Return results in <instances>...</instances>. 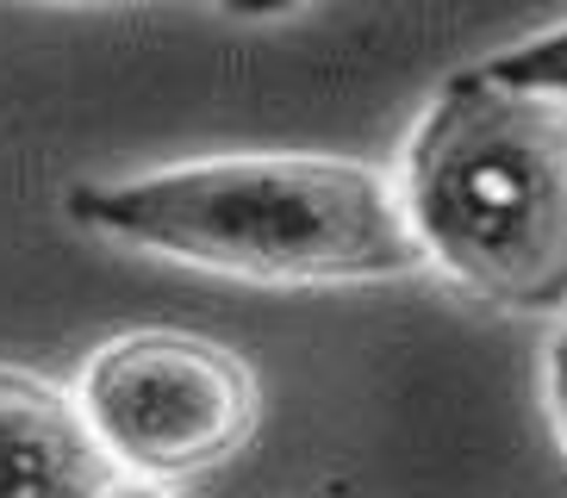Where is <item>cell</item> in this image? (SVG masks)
I'll list each match as a JSON object with an SVG mask.
<instances>
[{
    "label": "cell",
    "mask_w": 567,
    "mask_h": 498,
    "mask_svg": "<svg viewBox=\"0 0 567 498\" xmlns=\"http://www.w3.org/2000/svg\"><path fill=\"white\" fill-rule=\"evenodd\" d=\"M63 212L106 243L262 287H368L424 268L400 181L355 156H206L75 181Z\"/></svg>",
    "instance_id": "cell-1"
},
{
    "label": "cell",
    "mask_w": 567,
    "mask_h": 498,
    "mask_svg": "<svg viewBox=\"0 0 567 498\" xmlns=\"http://www.w3.org/2000/svg\"><path fill=\"white\" fill-rule=\"evenodd\" d=\"M400 199L424 262L517 318H567V118L455 69L412 125Z\"/></svg>",
    "instance_id": "cell-2"
},
{
    "label": "cell",
    "mask_w": 567,
    "mask_h": 498,
    "mask_svg": "<svg viewBox=\"0 0 567 498\" xmlns=\"http://www.w3.org/2000/svg\"><path fill=\"white\" fill-rule=\"evenodd\" d=\"M87 424L132 480L213 474L256 430V374L244 355L194 331H125L82 367Z\"/></svg>",
    "instance_id": "cell-3"
},
{
    "label": "cell",
    "mask_w": 567,
    "mask_h": 498,
    "mask_svg": "<svg viewBox=\"0 0 567 498\" xmlns=\"http://www.w3.org/2000/svg\"><path fill=\"white\" fill-rule=\"evenodd\" d=\"M118 461L101 448L82 398L44 374L0 367V498H106Z\"/></svg>",
    "instance_id": "cell-4"
},
{
    "label": "cell",
    "mask_w": 567,
    "mask_h": 498,
    "mask_svg": "<svg viewBox=\"0 0 567 498\" xmlns=\"http://www.w3.org/2000/svg\"><path fill=\"white\" fill-rule=\"evenodd\" d=\"M481 69L493 82L517 87V94L567 106V19L549 25V32H530V38H517V44L493 50V56H481Z\"/></svg>",
    "instance_id": "cell-5"
},
{
    "label": "cell",
    "mask_w": 567,
    "mask_h": 498,
    "mask_svg": "<svg viewBox=\"0 0 567 498\" xmlns=\"http://www.w3.org/2000/svg\"><path fill=\"white\" fill-rule=\"evenodd\" d=\"M543 393H549V417H555V436L567 448V318L549 343V362H543Z\"/></svg>",
    "instance_id": "cell-6"
},
{
    "label": "cell",
    "mask_w": 567,
    "mask_h": 498,
    "mask_svg": "<svg viewBox=\"0 0 567 498\" xmlns=\"http://www.w3.org/2000/svg\"><path fill=\"white\" fill-rule=\"evenodd\" d=\"M231 19H250V25H262V19H287L300 13V7H312V0H218Z\"/></svg>",
    "instance_id": "cell-7"
},
{
    "label": "cell",
    "mask_w": 567,
    "mask_h": 498,
    "mask_svg": "<svg viewBox=\"0 0 567 498\" xmlns=\"http://www.w3.org/2000/svg\"><path fill=\"white\" fill-rule=\"evenodd\" d=\"M106 498H175V492H168L163 480H132V474H125V480H118Z\"/></svg>",
    "instance_id": "cell-8"
}]
</instances>
